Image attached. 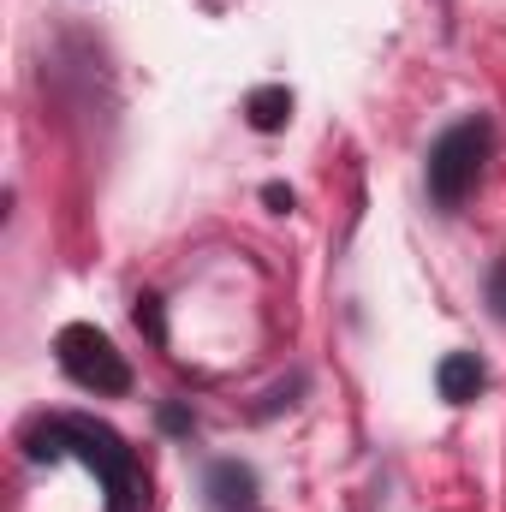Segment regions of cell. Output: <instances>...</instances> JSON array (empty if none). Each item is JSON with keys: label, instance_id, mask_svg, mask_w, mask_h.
<instances>
[{"label": "cell", "instance_id": "obj_1", "mask_svg": "<svg viewBox=\"0 0 506 512\" xmlns=\"http://www.w3.org/2000/svg\"><path fill=\"white\" fill-rule=\"evenodd\" d=\"M18 447L36 465L42 459L48 465L54 459L90 465L102 477V489H108V512H149V471H143L137 447H131L114 423H102L90 411H42V417H30L18 429Z\"/></svg>", "mask_w": 506, "mask_h": 512}, {"label": "cell", "instance_id": "obj_2", "mask_svg": "<svg viewBox=\"0 0 506 512\" xmlns=\"http://www.w3.org/2000/svg\"><path fill=\"white\" fill-rule=\"evenodd\" d=\"M489 155H495V120H489V114H465L459 126H447L429 143V161H423L429 203H435L441 215H459L465 197L483 185Z\"/></svg>", "mask_w": 506, "mask_h": 512}, {"label": "cell", "instance_id": "obj_3", "mask_svg": "<svg viewBox=\"0 0 506 512\" xmlns=\"http://www.w3.org/2000/svg\"><path fill=\"white\" fill-rule=\"evenodd\" d=\"M54 364H60V376L72 387H84V393H96V399H126L131 393V364L126 352L96 328V322H66L60 334H54Z\"/></svg>", "mask_w": 506, "mask_h": 512}, {"label": "cell", "instance_id": "obj_4", "mask_svg": "<svg viewBox=\"0 0 506 512\" xmlns=\"http://www.w3.org/2000/svg\"><path fill=\"white\" fill-rule=\"evenodd\" d=\"M203 501L215 512H251L256 501V471L245 459H215L203 471Z\"/></svg>", "mask_w": 506, "mask_h": 512}, {"label": "cell", "instance_id": "obj_5", "mask_svg": "<svg viewBox=\"0 0 506 512\" xmlns=\"http://www.w3.org/2000/svg\"><path fill=\"white\" fill-rule=\"evenodd\" d=\"M435 387H441L447 405H471V399L489 393V364H483L477 352H447V358L435 364Z\"/></svg>", "mask_w": 506, "mask_h": 512}, {"label": "cell", "instance_id": "obj_6", "mask_svg": "<svg viewBox=\"0 0 506 512\" xmlns=\"http://www.w3.org/2000/svg\"><path fill=\"white\" fill-rule=\"evenodd\" d=\"M286 120H292V90L286 84H262V90L245 96V126L251 131L274 137V131H286Z\"/></svg>", "mask_w": 506, "mask_h": 512}, {"label": "cell", "instance_id": "obj_7", "mask_svg": "<svg viewBox=\"0 0 506 512\" xmlns=\"http://www.w3.org/2000/svg\"><path fill=\"white\" fill-rule=\"evenodd\" d=\"M131 322L149 334V346H167V310H161V298H155V292H137V304H131Z\"/></svg>", "mask_w": 506, "mask_h": 512}, {"label": "cell", "instance_id": "obj_8", "mask_svg": "<svg viewBox=\"0 0 506 512\" xmlns=\"http://www.w3.org/2000/svg\"><path fill=\"white\" fill-rule=\"evenodd\" d=\"M155 423H161V435H173V441H179V435H191V429H197V411H191V405H179V399H167V405L155 411Z\"/></svg>", "mask_w": 506, "mask_h": 512}, {"label": "cell", "instance_id": "obj_9", "mask_svg": "<svg viewBox=\"0 0 506 512\" xmlns=\"http://www.w3.org/2000/svg\"><path fill=\"white\" fill-rule=\"evenodd\" d=\"M298 387H304V376H292V382H274L268 393H262V405H256L251 417H274L280 405H292V393H298Z\"/></svg>", "mask_w": 506, "mask_h": 512}, {"label": "cell", "instance_id": "obj_10", "mask_svg": "<svg viewBox=\"0 0 506 512\" xmlns=\"http://www.w3.org/2000/svg\"><path fill=\"white\" fill-rule=\"evenodd\" d=\"M483 292H489V310H495V322H506V256L495 262V268H489Z\"/></svg>", "mask_w": 506, "mask_h": 512}, {"label": "cell", "instance_id": "obj_11", "mask_svg": "<svg viewBox=\"0 0 506 512\" xmlns=\"http://www.w3.org/2000/svg\"><path fill=\"white\" fill-rule=\"evenodd\" d=\"M262 203H268L274 215H292V203H298V197H292V185H280V179H274V185H262Z\"/></svg>", "mask_w": 506, "mask_h": 512}]
</instances>
